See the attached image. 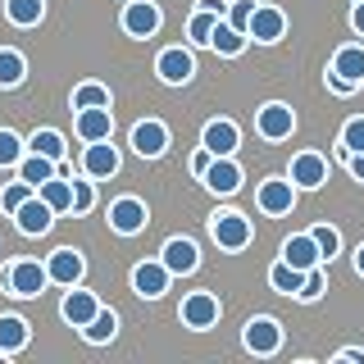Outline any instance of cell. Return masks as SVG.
I'll return each mask as SVG.
<instances>
[{
	"label": "cell",
	"mask_w": 364,
	"mask_h": 364,
	"mask_svg": "<svg viewBox=\"0 0 364 364\" xmlns=\"http://www.w3.org/2000/svg\"><path fill=\"white\" fill-rule=\"evenodd\" d=\"M46 282H50V273H46L41 259H14V264L5 269V287H9V296H23V301L41 296Z\"/></svg>",
	"instance_id": "cell-1"
},
{
	"label": "cell",
	"mask_w": 364,
	"mask_h": 364,
	"mask_svg": "<svg viewBox=\"0 0 364 364\" xmlns=\"http://www.w3.org/2000/svg\"><path fill=\"white\" fill-rule=\"evenodd\" d=\"M123 32H128L132 41H146L159 32V23H164V14H159V5H151V0H123Z\"/></svg>",
	"instance_id": "cell-2"
},
{
	"label": "cell",
	"mask_w": 364,
	"mask_h": 364,
	"mask_svg": "<svg viewBox=\"0 0 364 364\" xmlns=\"http://www.w3.org/2000/svg\"><path fill=\"white\" fill-rule=\"evenodd\" d=\"M210 232H214V246H223V250H246L250 246V219L246 214H237V210H219L214 214V223H210Z\"/></svg>",
	"instance_id": "cell-3"
},
{
	"label": "cell",
	"mask_w": 364,
	"mask_h": 364,
	"mask_svg": "<svg viewBox=\"0 0 364 364\" xmlns=\"http://www.w3.org/2000/svg\"><path fill=\"white\" fill-rule=\"evenodd\" d=\"M255 205L269 214V219H282V214H291V205H296V182H291V178H269V182H259Z\"/></svg>",
	"instance_id": "cell-4"
},
{
	"label": "cell",
	"mask_w": 364,
	"mask_h": 364,
	"mask_svg": "<svg viewBox=\"0 0 364 364\" xmlns=\"http://www.w3.org/2000/svg\"><path fill=\"white\" fill-rule=\"evenodd\" d=\"M155 73H159V82L182 87V82H191V77H196V60H191L187 46H168V50H159Z\"/></svg>",
	"instance_id": "cell-5"
},
{
	"label": "cell",
	"mask_w": 364,
	"mask_h": 364,
	"mask_svg": "<svg viewBox=\"0 0 364 364\" xmlns=\"http://www.w3.org/2000/svg\"><path fill=\"white\" fill-rule=\"evenodd\" d=\"M128 146L141 159H159L168 151V128L159 119H141V123H132V132H128Z\"/></svg>",
	"instance_id": "cell-6"
},
{
	"label": "cell",
	"mask_w": 364,
	"mask_h": 364,
	"mask_svg": "<svg viewBox=\"0 0 364 364\" xmlns=\"http://www.w3.org/2000/svg\"><path fill=\"white\" fill-rule=\"evenodd\" d=\"M168 282H173V273L164 269V259H141V264L132 269V291L141 296V301H159V296L168 291Z\"/></svg>",
	"instance_id": "cell-7"
},
{
	"label": "cell",
	"mask_w": 364,
	"mask_h": 364,
	"mask_svg": "<svg viewBox=\"0 0 364 364\" xmlns=\"http://www.w3.org/2000/svg\"><path fill=\"white\" fill-rule=\"evenodd\" d=\"M242 341H246L250 355H273V350L282 346V323H278V318H269V314H255V318L246 323Z\"/></svg>",
	"instance_id": "cell-8"
},
{
	"label": "cell",
	"mask_w": 364,
	"mask_h": 364,
	"mask_svg": "<svg viewBox=\"0 0 364 364\" xmlns=\"http://www.w3.org/2000/svg\"><path fill=\"white\" fill-rule=\"evenodd\" d=\"M255 128H259L264 141H287L296 132V114H291V105H282V100H269V105L255 114Z\"/></svg>",
	"instance_id": "cell-9"
},
{
	"label": "cell",
	"mask_w": 364,
	"mask_h": 364,
	"mask_svg": "<svg viewBox=\"0 0 364 364\" xmlns=\"http://www.w3.org/2000/svg\"><path fill=\"white\" fill-rule=\"evenodd\" d=\"M151 223V214H146V200H136V196H119L109 205V228L119 237H136L141 228Z\"/></svg>",
	"instance_id": "cell-10"
},
{
	"label": "cell",
	"mask_w": 364,
	"mask_h": 364,
	"mask_svg": "<svg viewBox=\"0 0 364 364\" xmlns=\"http://www.w3.org/2000/svg\"><path fill=\"white\" fill-rule=\"evenodd\" d=\"M55 219H60V214H55L41 196H28V200H23L18 210H14V228H18L23 237H46Z\"/></svg>",
	"instance_id": "cell-11"
},
{
	"label": "cell",
	"mask_w": 364,
	"mask_h": 364,
	"mask_svg": "<svg viewBox=\"0 0 364 364\" xmlns=\"http://www.w3.org/2000/svg\"><path fill=\"white\" fill-rule=\"evenodd\" d=\"M250 41H259V46H273V41H282V32H287V14H282L278 5H255V14H250Z\"/></svg>",
	"instance_id": "cell-12"
},
{
	"label": "cell",
	"mask_w": 364,
	"mask_h": 364,
	"mask_svg": "<svg viewBox=\"0 0 364 364\" xmlns=\"http://www.w3.org/2000/svg\"><path fill=\"white\" fill-rule=\"evenodd\" d=\"M287 178H291L301 191H318V187L328 182V159H323V155H314V151H301V155L291 159Z\"/></svg>",
	"instance_id": "cell-13"
},
{
	"label": "cell",
	"mask_w": 364,
	"mask_h": 364,
	"mask_svg": "<svg viewBox=\"0 0 364 364\" xmlns=\"http://www.w3.org/2000/svg\"><path fill=\"white\" fill-rule=\"evenodd\" d=\"M119 151H114L109 141H87L82 146V173L91 178V182H100V178H114L119 173Z\"/></svg>",
	"instance_id": "cell-14"
},
{
	"label": "cell",
	"mask_w": 364,
	"mask_h": 364,
	"mask_svg": "<svg viewBox=\"0 0 364 364\" xmlns=\"http://www.w3.org/2000/svg\"><path fill=\"white\" fill-rule=\"evenodd\" d=\"M200 146L210 155H237V146H242V128H237L232 119H210L200 132Z\"/></svg>",
	"instance_id": "cell-15"
},
{
	"label": "cell",
	"mask_w": 364,
	"mask_h": 364,
	"mask_svg": "<svg viewBox=\"0 0 364 364\" xmlns=\"http://www.w3.org/2000/svg\"><path fill=\"white\" fill-rule=\"evenodd\" d=\"M82 255H77L73 246H60L50 250V259H46V273H50V282H60V287H77L82 282Z\"/></svg>",
	"instance_id": "cell-16"
},
{
	"label": "cell",
	"mask_w": 364,
	"mask_h": 364,
	"mask_svg": "<svg viewBox=\"0 0 364 364\" xmlns=\"http://www.w3.org/2000/svg\"><path fill=\"white\" fill-rule=\"evenodd\" d=\"M182 323L187 328H196V333H205V328H214L219 323V301H214L210 291H191L187 301H182Z\"/></svg>",
	"instance_id": "cell-17"
},
{
	"label": "cell",
	"mask_w": 364,
	"mask_h": 364,
	"mask_svg": "<svg viewBox=\"0 0 364 364\" xmlns=\"http://www.w3.org/2000/svg\"><path fill=\"white\" fill-rule=\"evenodd\" d=\"M159 259H164V269L178 278V273H196L200 250H196V242H191V237H168L164 250H159Z\"/></svg>",
	"instance_id": "cell-18"
},
{
	"label": "cell",
	"mask_w": 364,
	"mask_h": 364,
	"mask_svg": "<svg viewBox=\"0 0 364 364\" xmlns=\"http://www.w3.org/2000/svg\"><path fill=\"white\" fill-rule=\"evenodd\" d=\"M200 182H205V187L214 191V196H232V191L242 187V164H237L232 155H214L210 173H205Z\"/></svg>",
	"instance_id": "cell-19"
},
{
	"label": "cell",
	"mask_w": 364,
	"mask_h": 364,
	"mask_svg": "<svg viewBox=\"0 0 364 364\" xmlns=\"http://www.w3.org/2000/svg\"><path fill=\"white\" fill-rule=\"evenodd\" d=\"M60 314H64V323H68V328H87L91 318L100 314V301H96V291H82V287H73V291L64 296Z\"/></svg>",
	"instance_id": "cell-20"
},
{
	"label": "cell",
	"mask_w": 364,
	"mask_h": 364,
	"mask_svg": "<svg viewBox=\"0 0 364 364\" xmlns=\"http://www.w3.org/2000/svg\"><path fill=\"white\" fill-rule=\"evenodd\" d=\"M109 132H114V114H109V105L77 109V136H82V141H109Z\"/></svg>",
	"instance_id": "cell-21"
},
{
	"label": "cell",
	"mask_w": 364,
	"mask_h": 364,
	"mask_svg": "<svg viewBox=\"0 0 364 364\" xmlns=\"http://www.w3.org/2000/svg\"><path fill=\"white\" fill-rule=\"evenodd\" d=\"M282 259L296 264V269H314V264H323V250H318V242L310 232H296V237L282 242Z\"/></svg>",
	"instance_id": "cell-22"
},
{
	"label": "cell",
	"mask_w": 364,
	"mask_h": 364,
	"mask_svg": "<svg viewBox=\"0 0 364 364\" xmlns=\"http://www.w3.org/2000/svg\"><path fill=\"white\" fill-rule=\"evenodd\" d=\"M37 196L50 205L55 214H73V178L68 173H55V178H46L41 187H37Z\"/></svg>",
	"instance_id": "cell-23"
},
{
	"label": "cell",
	"mask_w": 364,
	"mask_h": 364,
	"mask_svg": "<svg viewBox=\"0 0 364 364\" xmlns=\"http://www.w3.org/2000/svg\"><path fill=\"white\" fill-rule=\"evenodd\" d=\"M60 164H64V159H50V155L28 151V155L18 159V178H23V182H32V187H41L46 178H55V173H60Z\"/></svg>",
	"instance_id": "cell-24"
},
{
	"label": "cell",
	"mask_w": 364,
	"mask_h": 364,
	"mask_svg": "<svg viewBox=\"0 0 364 364\" xmlns=\"http://www.w3.org/2000/svg\"><path fill=\"white\" fill-rule=\"evenodd\" d=\"M246 41H250L246 32H237L228 18H219V28H214V37H210V50H214V55H223V60H237V55L246 50Z\"/></svg>",
	"instance_id": "cell-25"
},
{
	"label": "cell",
	"mask_w": 364,
	"mask_h": 364,
	"mask_svg": "<svg viewBox=\"0 0 364 364\" xmlns=\"http://www.w3.org/2000/svg\"><path fill=\"white\" fill-rule=\"evenodd\" d=\"M333 73L360 87L364 82V46H341V50L333 55Z\"/></svg>",
	"instance_id": "cell-26"
},
{
	"label": "cell",
	"mask_w": 364,
	"mask_h": 364,
	"mask_svg": "<svg viewBox=\"0 0 364 364\" xmlns=\"http://www.w3.org/2000/svg\"><path fill=\"white\" fill-rule=\"evenodd\" d=\"M32 341V328L23 323L18 314H0V350L5 355H14V350H23Z\"/></svg>",
	"instance_id": "cell-27"
},
{
	"label": "cell",
	"mask_w": 364,
	"mask_h": 364,
	"mask_svg": "<svg viewBox=\"0 0 364 364\" xmlns=\"http://www.w3.org/2000/svg\"><path fill=\"white\" fill-rule=\"evenodd\" d=\"M5 18L14 28H37L46 18V0H5Z\"/></svg>",
	"instance_id": "cell-28"
},
{
	"label": "cell",
	"mask_w": 364,
	"mask_h": 364,
	"mask_svg": "<svg viewBox=\"0 0 364 364\" xmlns=\"http://www.w3.org/2000/svg\"><path fill=\"white\" fill-rule=\"evenodd\" d=\"M301 282H305V269L287 264V259H278V264L269 269V287L282 291V296H301Z\"/></svg>",
	"instance_id": "cell-29"
},
{
	"label": "cell",
	"mask_w": 364,
	"mask_h": 364,
	"mask_svg": "<svg viewBox=\"0 0 364 364\" xmlns=\"http://www.w3.org/2000/svg\"><path fill=\"white\" fill-rule=\"evenodd\" d=\"M114 333H119V314L105 310V305H100V314L82 328V337L91 341V346H105V341H114Z\"/></svg>",
	"instance_id": "cell-30"
},
{
	"label": "cell",
	"mask_w": 364,
	"mask_h": 364,
	"mask_svg": "<svg viewBox=\"0 0 364 364\" xmlns=\"http://www.w3.org/2000/svg\"><path fill=\"white\" fill-rule=\"evenodd\" d=\"M219 18L223 14H214V9H196V14L187 18V37H191V46H210V37H214V28H219Z\"/></svg>",
	"instance_id": "cell-31"
},
{
	"label": "cell",
	"mask_w": 364,
	"mask_h": 364,
	"mask_svg": "<svg viewBox=\"0 0 364 364\" xmlns=\"http://www.w3.org/2000/svg\"><path fill=\"white\" fill-rule=\"evenodd\" d=\"M23 77H28V60H23L18 50H9V46H5V50H0V87L9 91V87H18Z\"/></svg>",
	"instance_id": "cell-32"
},
{
	"label": "cell",
	"mask_w": 364,
	"mask_h": 364,
	"mask_svg": "<svg viewBox=\"0 0 364 364\" xmlns=\"http://www.w3.org/2000/svg\"><path fill=\"white\" fill-rule=\"evenodd\" d=\"M28 151H37V155H50V159H64V132H55V128H41V132H32V141H28Z\"/></svg>",
	"instance_id": "cell-33"
},
{
	"label": "cell",
	"mask_w": 364,
	"mask_h": 364,
	"mask_svg": "<svg viewBox=\"0 0 364 364\" xmlns=\"http://www.w3.org/2000/svg\"><path fill=\"white\" fill-rule=\"evenodd\" d=\"M23 155H28L23 136H18V132H9V128H0V168H14Z\"/></svg>",
	"instance_id": "cell-34"
},
{
	"label": "cell",
	"mask_w": 364,
	"mask_h": 364,
	"mask_svg": "<svg viewBox=\"0 0 364 364\" xmlns=\"http://www.w3.org/2000/svg\"><path fill=\"white\" fill-rule=\"evenodd\" d=\"M91 105H109V87L105 82H82L73 91V109H91Z\"/></svg>",
	"instance_id": "cell-35"
},
{
	"label": "cell",
	"mask_w": 364,
	"mask_h": 364,
	"mask_svg": "<svg viewBox=\"0 0 364 364\" xmlns=\"http://www.w3.org/2000/svg\"><path fill=\"white\" fill-rule=\"evenodd\" d=\"M28 196H37V187H32V182H23V178H18V182H9V187L0 191V210H5V214H14V210H18V205L28 200Z\"/></svg>",
	"instance_id": "cell-36"
},
{
	"label": "cell",
	"mask_w": 364,
	"mask_h": 364,
	"mask_svg": "<svg viewBox=\"0 0 364 364\" xmlns=\"http://www.w3.org/2000/svg\"><path fill=\"white\" fill-rule=\"evenodd\" d=\"M255 5H259V0H228V23H232V28L237 32H246L250 28V14H255ZM246 37H250V32H246Z\"/></svg>",
	"instance_id": "cell-37"
},
{
	"label": "cell",
	"mask_w": 364,
	"mask_h": 364,
	"mask_svg": "<svg viewBox=\"0 0 364 364\" xmlns=\"http://www.w3.org/2000/svg\"><path fill=\"white\" fill-rule=\"evenodd\" d=\"M364 151V119H350L346 128H341V159Z\"/></svg>",
	"instance_id": "cell-38"
},
{
	"label": "cell",
	"mask_w": 364,
	"mask_h": 364,
	"mask_svg": "<svg viewBox=\"0 0 364 364\" xmlns=\"http://www.w3.org/2000/svg\"><path fill=\"white\" fill-rule=\"evenodd\" d=\"M310 237L318 242V250H323V259H333L337 250H341V232L337 228H328V223H318V228H310Z\"/></svg>",
	"instance_id": "cell-39"
},
{
	"label": "cell",
	"mask_w": 364,
	"mask_h": 364,
	"mask_svg": "<svg viewBox=\"0 0 364 364\" xmlns=\"http://www.w3.org/2000/svg\"><path fill=\"white\" fill-rule=\"evenodd\" d=\"M91 205H96V187H91V178H73V214H87Z\"/></svg>",
	"instance_id": "cell-40"
},
{
	"label": "cell",
	"mask_w": 364,
	"mask_h": 364,
	"mask_svg": "<svg viewBox=\"0 0 364 364\" xmlns=\"http://www.w3.org/2000/svg\"><path fill=\"white\" fill-rule=\"evenodd\" d=\"M328 287V278H323V264H314V269H305V282H301V301H318Z\"/></svg>",
	"instance_id": "cell-41"
},
{
	"label": "cell",
	"mask_w": 364,
	"mask_h": 364,
	"mask_svg": "<svg viewBox=\"0 0 364 364\" xmlns=\"http://www.w3.org/2000/svg\"><path fill=\"white\" fill-rule=\"evenodd\" d=\"M210 164H214V155H210V151H205V146H200V151L191 155V164H187V168H191V173H196V178H205V173H210Z\"/></svg>",
	"instance_id": "cell-42"
},
{
	"label": "cell",
	"mask_w": 364,
	"mask_h": 364,
	"mask_svg": "<svg viewBox=\"0 0 364 364\" xmlns=\"http://www.w3.org/2000/svg\"><path fill=\"white\" fill-rule=\"evenodd\" d=\"M328 87H333V91H337V96H350V91H360L355 82H346V77H337V73H333V68H328Z\"/></svg>",
	"instance_id": "cell-43"
},
{
	"label": "cell",
	"mask_w": 364,
	"mask_h": 364,
	"mask_svg": "<svg viewBox=\"0 0 364 364\" xmlns=\"http://www.w3.org/2000/svg\"><path fill=\"white\" fill-rule=\"evenodd\" d=\"M346 168H350V178H355V182H364V151L346 155Z\"/></svg>",
	"instance_id": "cell-44"
},
{
	"label": "cell",
	"mask_w": 364,
	"mask_h": 364,
	"mask_svg": "<svg viewBox=\"0 0 364 364\" xmlns=\"http://www.w3.org/2000/svg\"><path fill=\"white\" fill-rule=\"evenodd\" d=\"M350 28H355V37H364V0L350 5Z\"/></svg>",
	"instance_id": "cell-45"
},
{
	"label": "cell",
	"mask_w": 364,
	"mask_h": 364,
	"mask_svg": "<svg viewBox=\"0 0 364 364\" xmlns=\"http://www.w3.org/2000/svg\"><path fill=\"white\" fill-rule=\"evenodd\" d=\"M355 269H360V278H364V246L355 250Z\"/></svg>",
	"instance_id": "cell-46"
}]
</instances>
